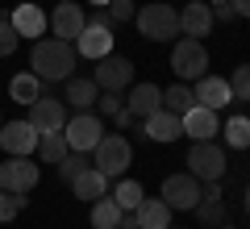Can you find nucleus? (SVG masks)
Here are the masks:
<instances>
[{
    "instance_id": "4c0bfd02",
    "label": "nucleus",
    "mask_w": 250,
    "mask_h": 229,
    "mask_svg": "<svg viewBox=\"0 0 250 229\" xmlns=\"http://www.w3.org/2000/svg\"><path fill=\"white\" fill-rule=\"evenodd\" d=\"M88 21H96V25H108V29H113V17H108V9H96Z\"/></svg>"
},
{
    "instance_id": "a18cd8bd",
    "label": "nucleus",
    "mask_w": 250,
    "mask_h": 229,
    "mask_svg": "<svg viewBox=\"0 0 250 229\" xmlns=\"http://www.w3.org/2000/svg\"><path fill=\"white\" fill-rule=\"evenodd\" d=\"M0 125H4V117H0Z\"/></svg>"
},
{
    "instance_id": "ddd939ff",
    "label": "nucleus",
    "mask_w": 250,
    "mask_h": 229,
    "mask_svg": "<svg viewBox=\"0 0 250 229\" xmlns=\"http://www.w3.org/2000/svg\"><path fill=\"white\" fill-rule=\"evenodd\" d=\"M75 54H83V59H92V62L104 59V54H113V29L88 21V25H83V34L75 38Z\"/></svg>"
},
{
    "instance_id": "2f4dec72",
    "label": "nucleus",
    "mask_w": 250,
    "mask_h": 229,
    "mask_svg": "<svg viewBox=\"0 0 250 229\" xmlns=\"http://www.w3.org/2000/svg\"><path fill=\"white\" fill-rule=\"evenodd\" d=\"M229 92H233V100H250V62L233 67V75H229Z\"/></svg>"
},
{
    "instance_id": "72a5a7b5",
    "label": "nucleus",
    "mask_w": 250,
    "mask_h": 229,
    "mask_svg": "<svg viewBox=\"0 0 250 229\" xmlns=\"http://www.w3.org/2000/svg\"><path fill=\"white\" fill-rule=\"evenodd\" d=\"M96 108H100V117H117L125 108V100H121V92H100L96 96Z\"/></svg>"
},
{
    "instance_id": "dca6fc26",
    "label": "nucleus",
    "mask_w": 250,
    "mask_h": 229,
    "mask_svg": "<svg viewBox=\"0 0 250 229\" xmlns=\"http://www.w3.org/2000/svg\"><path fill=\"white\" fill-rule=\"evenodd\" d=\"M217 129H221V121H217V108L192 104V108L184 113V138H192V142H208Z\"/></svg>"
},
{
    "instance_id": "f3484780",
    "label": "nucleus",
    "mask_w": 250,
    "mask_h": 229,
    "mask_svg": "<svg viewBox=\"0 0 250 229\" xmlns=\"http://www.w3.org/2000/svg\"><path fill=\"white\" fill-rule=\"evenodd\" d=\"M213 29V9H208V0H192L179 9V34L184 38H205Z\"/></svg>"
},
{
    "instance_id": "c03bdc74",
    "label": "nucleus",
    "mask_w": 250,
    "mask_h": 229,
    "mask_svg": "<svg viewBox=\"0 0 250 229\" xmlns=\"http://www.w3.org/2000/svg\"><path fill=\"white\" fill-rule=\"evenodd\" d=\"M208 4H225V0H208Z\"/></svg>"
},
{
    "instance_id": "cd10ccee",
    "label": "nucleus",
    "mask_w": 250,
    "mask_h": 229,
    "mask_svg": "<svg viewBox=\"0 0 250 229\" xmlns=\"http://www.w3.org/2000/svg\"><path fill=\"white\" fill-rule=\"evenodd\" d=\"M192 104H196L192 88H184V83H171V88H163V108H167V113H179V117H184Z\"/></svg>"
},
{
    "instance_id": "f8f14e48",
    "label": "nucleus",
    "mask_w": 250,
    "mask_h": 229,
    "mask_svg": "<svg viewBox=\"0 0 250 229\" xmlns=\"http://www.w3.org/2000/svg\"><path fill=\"white\" fill-rule=\"evenodd\" d=\"M38 138L42 133L25 121H9V125H0V146H4V154H34L38 150Z\"/></svg>"
},
{
    "instance_id": "39448f33",
    "label": "nucleus",
    "mask_w": 250,
    "mask_h": 229,
    "mask_svg": "<svg viewBox=\"0 0 250 229\" xmlns=\"http://www.w3.org/2000/svg\"><path fill=\"white\" fill-rule=\"evenodd\" d=\"M171 71H175L179 80H200L208 75V50L200 38H179L175 50H171Z\"/></svg>"
},
{
    "instance_id": "0eeeda50",
    "label": "nucleus",
    "mask_w": 250,
    "mask_h": 229,
    "mask_svg": "<svg viewBox=\"0 0 250 229\" xmlns=\"http://www.w3.org/2000/svg\"><path fill=\"white\" fill-rule=\"evenodd\" d=\"M38 163L29 159V154H9L4 159V167H0V192H21V196H29L34 192V184H38Z\"/></svg>"
},
{
    "instance_id": "b1692460",
    "label": "nucleus",
    "mask_w": 250,
    "mask_h": 229,
    "mask_svg": "<svg viewBox=\"0 0 250 229\" xmlns=\"http://www.w3.org/2000/svg\"><path fill=\"white\" fill-rule=\"evenodd\" d=\"M96 96H100V88H96V80H67V104H75V113H88L92 104H96Z\"/></svg>"
},
{
    "instance_id": "473e14b6",
    "label": "nucleus",
    "mask_w": 250,
    "mask_h": 229,
    "mask_svg": "<svg viewBox=\"0 0 250 229\" xmlns=\"http://www.w3.org/2000/svg\"><path fill=\"white\" fill-rule=\"evenodd\" d=\"M17 42H21V38H17V29H13V21L0 17V59H9V54L17 50Z\"/></svg>"
},
{
    "instance_id": "6e6552de",
    "label": "nucleus",
    "mask_w": 250,
    "mask_h": 229,
    "mask_svg": "<svg viewBox=\"0 0 250 229\" xmlns=\"http://www.w3.org/2000/svg\"><path fill=\"white\" fill-rule=\"evenodd\" d=\"M92 80H96L100 92H125L134 83V62L125 59V54H104V59H96Z\"/></svg>"
},
{
    "instance_id": "58836bf2",
    "label": "nucleus",
    "mask_w": 250,
    "mask_h": 229,
    "mask_svg": "<svg viewBox=\"0 0 250 229\" xmlns=\"http://www.w3.org/2000/svg\"><path fill=\"white\" fill-rule=\"evenodd\" d=\"M117 229H138V212H121V225Z\"/></svg>"
},
{
    "instance_id": "4468645a",
    "label": "nucleus",
    "mask_w": 250,
    "mask_h": 229,
    "mask_svg": "<svg viewBox=\"0 0 250 229\" xmlns=\"http://www.w3.org/2000/svg\"><path fill=\"white\" fill-rule=\"evenodd\" d=\"M9 21H13V29H17V38H29V42H38V38L50 29V17H46L38 4H29V0L9 13Z\"/></svg>"
},
{
    "instance_id": "37998d69",
    "label": "nucleus",
    "mask_w": 250,
    "mask_h": 229,
    "mask_svg": "<svg viewBox=\"0 0 250 229\" xmlns=\"http://www.w3.org/2000/svg\"><path fill=\"white\" fill-rule=\"evenodd\" d=\"M217 229H233V225H225V221H221V225H217Z\"/></svg>"
},
{
    "instance_id": "423d86ee",
    "label": "nucleus",
    "mask_w": 250,
    "mask_h": 229,
    "mask_svg": "<svg viewBox=\"0 0 250 229\" xmlns=\"http://www.w3.org/2000/svg\"><path fill=\"white\" fill-rule=\"evenodd\" d=\"M62 138H67L71 150L92 154L96 142L104 138V121H100V113H75V117H67V125H62Z\"/></svg>"
},
{
    "instance_id": "f704fd0d",
    "label": "nucleus",
    "mask_w": 250,
    "mask_h": 229,
    "mask_svg": "<svg viewBox=\"0 0 250 229\" xmlns=\"http://www.w3.org/2000/svg\"><path fill=\"white\" fill-rule=\"evenodd\" d=\"M134 0H108V17H113V25H125V21H134Z\"/></svg>"
},
{
    "instance_id": "2eb2a0df",
    "label": "nucleus",
    "mask_w": 250,
    "mask_h": 229,
    "mask_svg": "<svg viewBox=\"0 0 250 229\" xmlns=\"http://www.w3.org/2000/svg\"><path fill=\"white\" fill-rule=\"evenodd\" d=\"M125 108H129L138 121H146L150 113H159V108H163V88H159V83H146V80L134 83L129 96H125Z\"/></svg>"
},
{
    "instance_id": "79ce46f5",
    "label": "nucleus",
    "mask_w": 250,
    "mask_h": 229,
    "mask_svg": "<svg viewBox=\"0 0 250 229\" xmlns=\"http://www.w3.org/2000/svg\"><path fill=\"white\" fill-rule=\"evenodd\" d=\"M246 212H250V187H246Z\"/></svg>"
},
{
    "instance_id": "a878e982",
    "label": "nucleus",
    "mask_w": 250,
    "mask_h": 229,
    "mask_svg": "<svg viewBox=\"0 0 250 229\" xmlns=\"http://www.w3.org/2000/svg\"><path fill=\"white\" fill-rule=\"evenodd\" d=\"M113 200H117V208H121V212H138V204L146 200V192H142L138 179H121V184L113 187Z\"/></svg>"
},
{
    "instance_id": "4be33fe9",
    "label": "nucleus",
    "mask_w": 250,
    "mask_h": 229,
    "mask_svg": "<svg viewBox=\"0 0 250 229\" xmlns=\"http://www.w3.org/2000/svg\"><path fill=\"white\" fill-rule=\"evenodd\" d=\"M71 187H75V200H100V196H108V175H100L96 167H88V171H80L71 179Z\"/></svg>"
},
{
    "instance_id": "9d476101",
    "label": "nucleus",
    "mask_w": 250,
    "mask_h": 229,
    "mask_svg": "<svg viewBox=\"0 0 250 229\" xmlns=\"http://www.w3.org/2000/svg\"><path fill=\"white\" fill-rule=\"evenodd\" d=\"M83 25H88V17H83V9L75 4V0H59L50 13V29L54 38H62V42H75V38L83 34Z\"/></svg>"
},
{
    "instance_id": "f03ea898",
    "label": "nucleus",
    "mask_w": 250,
    "mask_h": 229,
    "mask_svg": "<svg viewBox=\"0 0 250 229\" xmlns=\"http://www.w3.org/2000/svg\"><path fill=\"white\" fill-rule=\"evenodd\" d=\"M134 25H138V34L150 38V42H175L179 13L171 9L167 0H154V4H142V9L134 13Z\"/></svg>"
},
{
    "instance_id": "5701e85b",
    "label": "nucleus",
    "mask_w": 250,
    "mask_h": 229,
    "mask_svg": "<svg viewBox=\"0 0 250 229\" xmlns=\"http://www.w3.org/2000/svg\"><path fill=\"white\" fill-rule=\"evenodd\" d=\"M42 88H46V83H42V80H38L34 71H21V75H13V80H9V96H13V100H17V104H25V108H29V104H34V100H38V96H46V92H42Z\"/></svg>"
},
{
    "instance_id": "412c9836",
    "label": "nucleus",
    "mask_w": 250,
    "mask_h": 229,
    "mask_svg": "<svg viewBox=\"0 0 250 229\" xmlns=\"http://www.w3.org/2000/svg\"><path fill=\"white\" fill-rule=\"evenodd\" d=\"M138 229H171V204L163 200H150L146 196L142 204H138Z\"/></svg>"
},
{
    "instance_id": "a19ab883",
    "label": "nucleus",
    "mask_w": 250,
    "mask_h": 229,
    "mask_svg": "<svg viewBox=\"0 0 250 229\" xmlns=\"http://www.w3.org/2000/svg\"><path fill=\"white\" fill-rule=\"evenodd\" d=\"M88 4L92 9H108V0H88Z\"/></svg>"
},
{
    "instance_id": "7c9ffc66",
    "label": "nucleus",
    "mask_w": 250,
    "mask_h": 229,
    "mask_svg": "<svg viewBox=\"0 0 250 229\" xmlns=\"http://www.w3.org/2000/svg\"><path fill=\"white\" fill-rule=\"evenodd\" d=\"M25 204H29V200H25L21 192H0V225H9V221L17 217Z\"/></svg>"
},
{
    "instance_id": "f257e3e1",
    "label": "nucleus",
    "mask_w": 250,
    "mask_h": 229,
    "mask_svg": "<svg viewBox=\"0 0 250 229\" xmlns=\"http://www.w3.org/2000/svg\"><path fill=\"white\" fill-rule=\"evenodd\" d=\"M29 67L42 83H59V80H71L75 71V46L62 42V38H38L34 54H29Z\"/></svg>"
},
{
    "instance_id": "e433bc0d",
    "label": "nucleus",
    "mask_w": 250,
    "mask_h": 229,
    "mask_svg": "<svg viewBox=\"0 0 250 229\" xmlns=\"http://www.w3.org/2000/svg\"><path fill=\"white\" fill-rule=\"evenodd\" d=\"M113 121H117V129H129V125H138V117L129 113V108H121V113H117Z\"/></svg>"
},
{
    "instance_id": "7ed1b4c3",
    "label": "nucleus",
    "mask_w": 250,
    "mask_h": 229,
    "mask_svg": "<svg viewBox=\"0 0 250 229\" xmlns=\"http://www.w3.org/2000/svg\"><path fill=\"white\" fill-rule=\"evenodd\" d=\"M129 159H134V146H129V138H121V133H104V138L96 142V150H92V167H96L100 175H108V179H121L125 167H129Z\"/></svg>"
},
{
    "instance_id": "a211bd4d",
    "label": "nucleus",
    "mask_w": 250,
    "mask_h": 229,
    "mask_svg": "<svg viewBox=\"0 0 250 229\" xmlns=\"http://www.w3.org/2000/svg\"><path fill=\"white\" fill-rule=\"evenodd\" d=\"M142 133H146L150 142H175V138H184V117L159 108V113H150V117L142 121Z\"/></svg>"
},
{
    "instance_id": "9b49d317",
    "label": "nucleus",
    "mask_w": 250,
    "mask_h": 229,
    "mask_svg": "<svg viewBox=\"0 0 250 229\" xmlns=\"http://www.w3.org/2000/svg\"><path fill=\"white\" fill-rule=\"evenodd\" d=\"M163 200L171 204V212L196 208V200H200V179H196V175H167V179H163Z\"/></svg>"
},
{
    "instance_id": "ea45409f",
    "label": "nucleus",
    "mask_w": 250,
    "mask_h": 229,
    "mask_svg": "<svg viewBox=\"0 0 250 229\" xmlns=\"http://www.w3.org/2000/svg\"><path fill=\"white\" fill-rule=\"evenodd\" d=\"M233 4V13H238V17H250V0H229Z\"/></svg>"
},
{
    "instance_id": "c9c22d12",
    "label": "nucleus",
    "mask_w": 250,
    "mask_h": 229,
    "mask_svg": "<svg viewBox=\"0 0 250 229\" xmlns=\"http://www.w3.org/2000/svg\"><path fill=\"white\" fill-rule=\"evenodd\" d=\"M208 9H213V21H233V17H238L229 0H225V4H208Z\"/></svg>"
},
{
    "instance_id": "bb28decb",
    "label": "nucleus",
    "mask_w": 250,
    "mask_h": 229,
    "mask_svg": "<svg viewBox=\"0 0 250 229\" xmlns=\"http://www.w3.org/2000/svg\"><path fill=\"white\" fill-rule=\"evenodd\" d=\"M38 150H42V163H50V167H59V163L71 154V146H67L62 133H42V138H38Z\"/></svg>"
},
{
    "instance_id": "aec40b11",
    "label": "nucleus",
    "mask_w": 250,
    "mask_h": 229,
    "mask_svg": "<svg viewBox=\"0 0 250 229\" xmlns=\"http://www.w3.org/2000/svg\"><path fill=\"white\" fill-rule=\"evenodd\" d=\"M200 217V225H221L225 221V200H221V179H213L208 187H200V200L192 208Z\"/></svg>"
},
{
    "instance_id": "c756f323",
    "label": "nucleus",
    "mask_w": 250,
    "mask_h": 229,
    "mask_svg": "<svg viewBox=\"0 0 250 229\" xmlns=\"http://www.w3.org/2000/svg\"><path fill=\"white\" fill-rule=\"evenodd\" d=\"M92 163H88V154H83V150H71V154H67V159L59 163V179L62 184H71L75 175H80V171H88Z\"/></svg>"
},
{
    "instance_id": "6ab92c4d",
    "label": "nucleus",
    "mask_w": 250,
    "mask_h": 229,
    "mask_svg": "<svg viewBox=\"0 0 250 229\" xmlns=\"http://www.w3.org/2000/svg\"><path fill=\"white\" fill-rule=\"evenodd\" d=\"M192 96H196V104H205V108H225V104H233L229 80H217V75H200L196 88H192Z\"/></svg>"
},
{
    "instance_id": "393cba45",
    "label": "nucleus",
    "mask_w": 250,
    "mask_h": 229,
    "mask_svg": "<svg viewBox=\"0 0 250 229\" xmlns=\"http://www.w3.org/2000/svg\"><path fill=\"white\" fill-rule=\"evenodd\" d=\"M117 225H121V208H117L113 196L92 200V229H117Z\"/></svg>"
},
{
    "instance_id": "20e7f679",
    "label": "nucleus",
    "mask_w": 250,
    "mask_h": 229,
    "mask_svg": "<svg viewBox=\"0 0 250 229\" xmlns=\"http://www.w3.org/2000/svg\"><path fill=\"white\" fill-rule=\"evenodd\" d=\"M188 175H196L200 184L221 179L225 175V150L217 146L213 138L208 142H192V150H188Z\"/></svg>"
},
{
    "instance_id": "1a4fd4ad",
    "label": "nucleus",
    "mask_w": 250,
    "mask_h": 229,
    "mask_svg": "<svg viewBox=\"0 0 250 229\" xmlns=\"http://www.w3.org/2000/svg\"><path fill=\"white\" fill-rule=\"evenodd\" d=\"M29 125H34L38 133H62V125H67V104L54 96H38L34 104H29Z\"/></svg>"
},
{
    "instance_id": "c85d7f7f",
    "label": "nucleus",
    "mask_w": 250,
    "mask_h": 229,
    "mask_svg": "<svg viewBox=\"0 0 250 229\" xmlns=\"http://www.w3.org/2000/svg\"><path fill=\"white\" fill-rule=\"evenodd\" d=\"M225 146H233V150L250 146V117H229L225 121Z\"/></svg>"
}]
</instances>
